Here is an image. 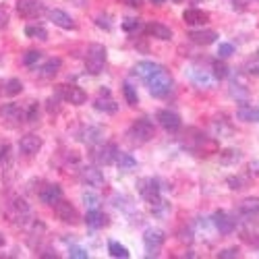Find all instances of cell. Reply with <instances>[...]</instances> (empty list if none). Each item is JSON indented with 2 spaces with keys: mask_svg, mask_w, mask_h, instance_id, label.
I'll list each match as a JSON object with an SVG mask.
<instances>
[{
  "mask_svg": "<svg viewBox=\"0 0 259 259\" xmlns=\"http://www.w3.org/2000/svg\"><path fill=\"white\" fill-rule=\"evenodd\" d=\"M236 255H239V249H236V247H232V249H224V251L218 253L220 259H230V257H236Z\"/></svg>",
  "mask_w": 259,
  "mask_h": 259,
  "instance_id": "cell-41",
  "label": "cell"
},
{
  "mask_svg": "<svg viewBox=\"0 0 259 259\" xmlns=\"http://www.w3.org/2000/svg\"><path fill=\"white\" fill-rule=\"evenodd\" d=\"M211 222H213V226L218 228L222 234H230L234 228H236V222H234V218L228 213V211H224V209H218L213 213V218H211Z\"/></svg>",
  "mask_w": 259,
  "mask_h": 259,
  "instance_id": "cell-13",
  "label": "cell"
},
{
  "mask_svg": "<svg viewBox=\"0 0 259 259\" xmlns=\"http://www.w3.org/2000/svg\"><path fill=\"white\" fill-rule=\"evenodd\" d=\"M158 120L168 133H177L181 128V116L177 112H172V110H160L158 112Z\"/></svg>",
  "mask_w": 259,
  "mask_h": 259,
  "instance_id": "cell-19",
  "label": "cell"
},
{
  "mask_svg": "<svg viewBox=\"0 0 259 259\" xmlns=\"http://www.w3.org/2000/svg\"><path fill=\"white\" fill-rule=\"evenodd\" d=\"M39 58H41V52L39 50H29V52H25L23 62H25V67H33V64L39 62Z\"/></svg>",
  "mask_w": 259,
  "mask_h": 259,
  "instance_id": "cell-35",
  "label": "cell"
},
{
  "mask_svg": "<svg viewBox=\"0 0 259 259\" xmlns=\"http://www.w3.org/2000/svg\"><path fill=\"white\" fill-rule=\"evenodd\" d=\"M234 54V46L232 44H222L220 46V56L222 58H228V56H232Z\"/></svg>",
  "mask_w": 259,
  "mask_h": 259,
  "instance_id": "cell-42",
  "label": "cell"
},
{
  "mask_svg": "<svg viewBox=\"0 0 259 259\" xmlns=\"http://www.w3.org/2000/svg\"><path fill=\"white\" fill-rule=\"evenodd\" d=\"M46 15H48V19L52 21L56 27H60V29H75V21H73V17L67 15L64 11H60V9H50Z\"/></svg>",
  "mask_w": 259,
  "mask_h": 259,
  "instance_id": "cell-17",
  "label": "cell"
},
{
  "mask_svg": "<svg viewBox=\"0 0 259 259\" xmlns=\"http://www.w3.org/2000/svg\"><path fill=\"white\" fill-rule=\"evenodd\" d=\"M60 199H62V189L58 185H44L41 187V191H39V201L41 203L54 207Z\"/></svg>",
  "mask_w": 259,
  "mask_h": 259,
  "instance_id": "cell-15",
  "label": "cell"
},
{
  "mask_svg": "<svg viewBox=\"0 0 259 259\" xmlns=\"http://www.w3.org/2000/svg\"><path fill=\"white\" fill-rule=\"evenodd\" d=\"M183 21L191 27H201L209 21V15L205 11H201V9H187L183 13Z\"/></svg>",
  "mask_w": 259,
  "mask_h": 259,
  "instance_id": "cell-18",
  "label": "cell"
},
{
  "mask_svg": "<svg viewBox=\"0 0 259 259\" xmlns=\"http://www.w3.org/2000/svg\"><path fill=\"white\" fill-rule=\"evenodd\" d=\"M83 201H85V205H88L90 209H94V207L100 205V197L94 195V193H83Z\"/></svg>",
  "mask_w": 259,
  "mask_h": 259,
  "instance_id": "cell-37",
  "label": "cell"
},
{
  "mask_svg": "<svg viewBox=\"0 0 259 259\" xmlns=\"http://www.w3.org/2000/svg\"><path fill=\"white\" fill-rule=\"evenodd\" d=\"M108 253H110L112 257H120V259H126L128 257V249L116 241H110L108 243Z\"/></svg>",
  "mask_w": 259,
  "mask_h": 259,
  "instance_id": "cell-32",
  "label": "cell"
},
{
  "mask_svg": "<svg viewBox=\"0 0 259 259\" xmlns=\"http://www.w3.org/2000/svg\"><path fill=\"white\" fill-rule=\"evenodd\" d=\"M145 83H147L149 94H152L154 98H166V96L172 94V90H175V79H172V75L166 69H160L156 75H152Z\"/></svg>",
  "mask_w": 259,
  "mask_h": 259,
  "instance_id": "cell-1",
  "label": "cell"
},
{
  "mask_svg": "<svg viewBox=\"0 0 259 259\" xmlns=\"http://www.w3.org/2000/svg\"><path fill=\"white\" fill-rule=\"evenodd\" d=\"M60 67H62V60L60 58H50L48 62H44V67L39 69V77L41 79H52V77L58 75Z\"/></svg>",
  "mask_w": 259,
  "mask_h": 259,
  "instance_id": "cell-26",
  "label": "cell"
},
{
  "mask_svg": "<svg viewBox=\"0 0 259 259\" xmlns=\"http://www.w3.org/2000/svg\"><path fill=\"white\" fill-rule=\"evenodd\" d=\"M7 215L9 220L17 226H25V224H31L33 222V215H31V207L27 205L25 199H13L9 203V209H7Z\"/></svg>",
  "mask_w": 259,
  "mask_h": 259,
  "instance_id": "cell-3",
  "label": "cell"
},
{
  "mask_svg": "<svg viewBox=\"0 0 259 259\" xmlns=\"http://www.w3.org/2000/svg\"><path fill=\"white\" fill-rule=\"evenodd\" d=\"M152 3H154V5H158V7H160V5H164V3H166V0H152Z\"/></svg>",
  "mask_w": 259,
  "mask_h": 259,
  "instance_id": "cell-48",
  "label": "cell"
},
{
  "mask_svg": "<svg viewBox=\"0 0 259 259\" xmlns=\"http://www.w3.org/2000/svg\"><path fill=\"white\" fill-rule=\"evenodd\" d=\"M137 189L141 193V197L149 203V205H160L162 203V195H160V185L156 179H141L137 183Z\"/></svg>",
  "mask_w": 259,
  "mask_h": 259,
  "instance_id": "cell-5",
  "label": "cell"
},
{
  "mask_svg": "<svg viewBox=\"0 0 259 259\" xmlns=\"http://www.w3.org/2000/svg\"><path fill=\"white\" fill-rule=\"evenodd\" d=\"M189 79L195 88H201V90H209L213 83V75L207 73L205 69H189Z\"/></svg>",
  "mask_w": 259,
  "mask_h": 259,
  "instance_id": "cell-16",
  "label": "cell"
},
{
  "mask_svg": "<svg viewBox=\"0 0 259 259\" xmlns=\"http://www.w3.org/2000/svg\"><path fill=\"white\" fill-rule=\"evenodd\" d=\"M21 92H23V83H21L19 79L7 81V90H5L7 96H17V94H21Z\"/></svg>",
  "mask_w": 259,
  "mask_h": 259,
  "instance_id": "cell-34",
  "label": "cell"
},
{
  "mask_svg": "<svg viewBox=\"0 0 259 259\" xmlns=\"http://www.w3.org/2000/svg\"><path fill=\"white\" fill-rule=\"evenodd\" d=\"M25 35L33 37V39H46L48 31H46V27H41V25H27L25 27Z\"/></svg>",
  "mask_w": 259,
  "mask_h": 259,
  "instance_id": "cell-33",
  "label": "cell"
},
{
  "mask_svg": "<svg viewBox=\"0 0 259 259\" xmlns=\"http://www.w3.org/2000/svg\"><path fill=\"white\" fill-rule=\"evenodd\" d=\"M60 96H62L64 102H69L73 106H83L85 102H88V94H85L81 88H77V85H71V83L62 85V88H60Z\"/></svg>",
  "mask_w": 259,
  "mask_h": 259,
  "instance_id": "cell-11",
  "label": "cell"
},
{
  "mask_svg": "<svg viewBox=\"0 0 259 259\" xmlns=\"http://www.w3.org/2000/svg\"><path fill=\"white\" fill-rule=\"evenodd\" d=\"M236 116L243 122H259V110L253 106H241L239 110H236Z\"/></svg>",
  "mask_w": 259,
  "mask_h": 259,
  "instance_id": "cell-28",
  "label": "cell"
},
{
  "mask_svg": "<svg viewBox=\"0 0 259 259\" xmlns=\"http://www.w3.org/2000/svg\"><path fill=\"white\" fill-rule=\"evenodd\" d=\"M41 137L33 135V133H27L19 139V149H21V154H25V156H35L39 154V149H41Z\"/></svg>",
  "mask_w": 259,
  "mask_h": 259,
  "instance_id": "cell-12",
  "label": "cell"
},
{
  "mask_svg": "<svg viewBox=\"0 0 259 259\" xmlns=\"http://www.w3.org/2000/svg\"><path fill=\"white\" fill-rule=\"evenodd\" d=\"M41 257H58L54 251H48V253H44V255H41Z\"/></svg>",
  "mask_w": 259,
  "mask_h": 259,
  "instance_id": "cell-47",
  "label": "cell"
},
{
  "mask_svg": "<svg viewBox=\"0 0 259 259\" xmlns=\"http://www.w3.org/2000/svg\"><path fill=\"white\" fill-rule=\"evenodd\" d=\"M239 158H241V156H239V152H236V149H226L224 156H222V162H224V164H230V162H236Z\"/></svg>",
  "mask_w": 259,
  "mask_h": 259,
  "instance_id": "cell-38",
  "label": "cell"
},
{
  "mask_svg": "<svg viewBox=\"0 0 259 259\" xmlns=\"http://www.w3.org/2000/svg\"><path fill=\"white\" fill-rule=\"evenodd\" d=\"M0 116H3L7 126L15 128V126H19L21 122L25 120V110L21 106H17V104H7V106L0 108Z\"/></svg>",
  "mask_w": 259,
  "mask_h": 259,
  "instance_id": "cell-9",
  "label": "cell"
},
{
  "mask_svg": "<svg viewBox=\"0 0 259 259\" xmlns=\"http://www.w3.org/2000/svg\"><path fill=\"white\" fill-rule=\"evenodd\" d=\"M145 31L152 35V37H158V39H164V41H170L172 39V29L170 27H166V25H162V23H149L147 27H145Z\"/></svg>",
  "mask_w": 259,
  "mask_h": 259,
  "instance_id": "cell-25",
  "label": "cell"
},
{
  "mask_svg": "<svg viewBox=\"0 0 259 259\" xmlns=\"http://www.w3.org/2000/svg\"><path fill=\"white\" fill-rule=\"evenodd\" d=\"M81 181L88 187H102L104 185V175L98 166H83L81 168Z\"/></svg>",
  "mask_w": 259,
  "mask_h": 259,
  "instance_id": "cell-14",
  "label": "cell"
},
{
  "mask_svg": "<svg viewBox=\"0 0 259 259\" xmlns=\"http://www.w3.org/2000/svg\"><path fill=\"white\" fill-rule=\"evenodd\" d=\"M118 154V147L114 143H98L94 145L92 152V160L98 166H106V164H114V158Z\"/></svg>",
  "mask_w": 259,
  "mask_h": 259,
  "instance_id": "cell-6",
  "label": "cell"
},
{
  "mask_svg": "<svg viewBox=\"0 0 259 259\" xmlns=\"http://www.w3.org/2000/svg\"><path fill=\"white\" fill-rule=\"evenodd\" d=\"M37 118H39V106H37V102H31L29 108H27V112H25V120L35 122Z\"/></svg>",
  "mask_w": 259,
  "mask_h": 259,
  "instance_id": "cell-36",
  "label": "cell"
},
{
  "mask_svg": "<svg viewBox=\"0 0 259 259\" xmlns=\"http://www.w3.org/2000/svg\"><path fill=\"white\" fill-rule=\"evenodd\" d=\"M96 110L108 112V114H114L118 110V104L112 100V96H110L108 90H102V94L96 98Z\"/></svg>",
  "mask_w": 259,
  "mask_h": 259,
  "instance_id": "cell-20",
  "label": "cell"
},
{
  "mask_svg": "<svg viewBox=\"0 0 259 259\" xmlns=\"http://www.w3.org/2000/svg\"><path fill=\"white\" fill-rule=\"evenodd\" d=\"M239 211L247 218H253V215H259V197H249L239 205Z\"/></svg>",
  "mask_w": 259,
  "mask_h": 259,
  "instance_id": "cell-27",
  "label": "cell"
},
{
  "mask_svg": "<svg viewBox=\"0 0 259 259\" xmlns=\"http://www.w3.org/2000/svg\"><path fill=\"white\" fill-rule=\"evenodd\" d=\"M7 23H9V13L5 7H0V27H7Z\"/></svg>",
  "mask_w": 259,
  "mask_h": 259,
  "instance_id": "cell-43",
  "label": "cell"
},
{
  "mask_svg": "<svg viewBox=\"0 0 259 259\" xmlns=\"http://www.w3.org/2000/svg\"><path fill=\"white\" fill-rule=\"evenodd\" d=\"M106 19H108V17H104V15H102V17H98V19H96V23H98V25H102L104 29H110V23H106Z\"/></svg>",
  "mask_w": 259,
  "mask_h": 259,
  "instance_id": "cell-45",
  "label": "cell"
},
{
  "mask_svg": "<svg viewBox=\"0 0 259 259\" xmlns=\"http://www.w3.org/2000/svg\"><path fill=\"white\" fill-rule=\"evenodd\" d=\"M85 224L92 226V228H106L110 224V218H108L104 211H100V207H94L85 213Z\"/></svg>",
  "mask_w": 259,
  "mask_h": 259,
  "instance_id": "cell-21",
  "label": "cell"
},
{
  "mask_svg": "<svg viewBox=\"0 0 259 259\" xmlns=\"http://www.w3.org/2000/svg\"><path fill=\"white\" fill-rule=\"evenodd\" d=\"M172 3H183V0H172Z\"/></svg>",
  "mask_w": 259,
  "mask_h": 259,
  "instance_id": "cell-50",
  "label": "cell"
},
{
  "mask_svg": "<svg viewBox=\"0 0 259 259\" xmlns=\"http://www.w3.org/2000/svg\"><path fill=\"white\" fill-rule=\"evenodd\" d=\"M122 94H124V100H126V104H131V106H137L139 104V96H137V90L133 88L128 81H124V85H122Z\"/></svg>",
  "mask_w": 259,
  "mask_h": 259,
  "instance_id": "cell-31",
  "label": "cell"
},
{
  "mask_svg": "<svg viewBox=\"0 0 259 259\" xmlns=\"http://www.w3.org/2000/svg\"><path fill=\"white\" fill-rule=\"evenodd\" d=\"M193 44H199V46H209L218 39V33L215 31H209V29H197V31H189L187 35Z\"/></svg>",
  "mask_w": 259,
  "mask_h": 259,
  "instance_id": "cell-23",
  "label": "cell"
},
{
  "mask_svg": "<svg viewBox=\"0 0 259 259\" xmlns=\"http://www.w3.org/2000/svg\"><path fill=\"white\" fill-rule=\"evenodd\" d=\"M126 135H128V139H133L137 143H147V141H152L156 137V126L147 118H137L131 124V128H128Z\"/></svg>",
  "mask_w": 259,
  "mask_h": 259,
  "instance_id": "cell-4",
  "label": "cell"
},
{
  "mask_svg": "<svg viewBox=\"0 0 259 259\" xmlns=\"http://www.w3.org/2000/svg\"><path fill=\"white\" fill-rule=\"evenodd\" d=\"M106 60H108V50L104 44H92L85 54V69L90 75H100L106 69Z\"/></svg>",
  "mask_w": 259,
  "mask_h": 259,
  "instance_id": "cell-2",
  "label": "cell"
},
{
  "mask_svg": "<svg viewBox=\"0 0 259 259\" xmlns=\"http://www.w3.org/2000/svg\"><path fill=\"white\" fill-rule=\"evenodd\" d=\"M143 243H145L147 257H158L160 251H162V245H164V232L158 230V228H149V230H145Z\"/></svg>",
  "mask_w": 259,
  "mask_h": 259,
  "instance_id": "cell-8",
  "label": "cell"
},
{
  "mask_svg": "<svg viewBox=\"0 0 259 259\" xmlns=\"http://www.w3.org/2000/svg\"><path fill=\"white\" fill-rule=\"evenodd\" d=\"M3 245H5V236H3V234H0V247H3Z\"/></svg>",
  "mask_w": 259,
  "mask_h": 259,
  "instance_id": "cell-49",
  "label": "cell"
},
{
  "mask_svg": "<svg viewBox=\"0 0 259 259\" xmlns=\"http://www.w3.org/2000/svg\"><path fill=\"white\" fill-rule=\"evenodd\" d=\"M69 255H71L73 259H88V257H90V255H88V251H85L83 247H73Z\"/></svg>",
  "mask_w": 259,
  "mask_h": 259,
  "instance_id": "cell-39",
  "label": "cell"
},
{
  "mask_svg": "<svg viewBox=\"0 0 259 259\" xmlns=\"http://www.w3.org/2000/svg\"><path fill=\"white\" fill-rule=\"evenodd\" d=\"M54 213H56V218H58L60 222H64V224L75 226V224L81 222L79 211H77L75 205H73L71 201H67V199H60V201L54 205Z\"/></svg>",
  "mask_w": 259,
  "mask_h": 259,
  "instance_id": "cell-7",
  "label": "cell"
},
{
  "mask_svg": "<svg viewBox=\"0 0 259 259\" xmlns=\"http://www.w3.org/2000/svg\"><path fill=\"white\" fill-rule=\"evenodd\" d=\"M17 15L23 17V19H35L44 13V5H41V0H17Z\"/></svg>",
  "mask_w": 259,
  "mask_h": 259,
  "instance_id": "cell-10",
  "label": "cell"
},
{
  "mask_svg": "<svg viewBox=\"0 0 259 259\" xmlns=\"http://www.w3.org/2000/svg\"><path fill=\"white\" fill-rule=\"evenodd\" d=\"M102 135H104V128L102 126H85L81 131V141L88 143V145H98L102 143Z\"/></svg>",
  "mask_w": 259,
  "mask_h": 259,
  "instance_id": "cell-24",
  "label": "cell"
},
{
  "mask_svg": "<svg viewBox=\"0 0 259 259\" xmlns=\"http://www.w3.org/2000/svg\"><path fill=\"white\" fill-rule=\"evenodd\" d=\"M228 185H230V189H236V191H239V189H243L239 179H228Z\"/></svg>",
  "mask_w": 259,
  "mask_h": 259,
  "instance_id": "cell-46",
  "label": "cell"
},
{
  "mask_svg": "<svg viewBox=\"0 0 259 259\" xmlns=\"http://www.w3.org/2000/svg\"><path fill=\"white\" fill-rule=\"evenodd\" d=\"M228 73H230V69H228V64L224 60H213L211 62V75L215 79H226Z\"/></svg>",
  "mask_w": 259,
  "mask_h": 259,
  "instance_id": "cell-30",
  "label": "cell"
},
{
  "mask_svg": "<svg viewBox=\"0 0 259 259\" xmlns=\"http://www.w3.org/2000/svg\"><path fill=\"white\" fill-rule=\"evenodd\" d=\"M126 7H133V9H141L143 7V0H122Z\"/></svg>",
  "mask_w": 259,
  "mask_h": 259,
  "instance_id": "cell-44",
  "label": "cell"
},
{
  "mask_svg": "<svg viewBox=\"0 0 259 259\" xmlns=\"http://www.w3.org/2000/svg\"><path fill=\"white\" fill-rule=\"evenodd\" d=\"M137 27H139V21L137 19H126L124 23H122V29L124 31H135Z\"/></svg>",
  "mask_w": 259,
  "mask_h": 259,
  "instance_id": "cell-40",
  "label": "cell"
},
{
  "mask_svg": "<svg viewBox=\"0 0 259 259\" xmlns=\"http://www.w3.org/2000/svg\"><path fill=\"white\" fill-rule=\"evenodd\" d=\"M162 67L158 62H152V60H141V62H137L135 64V69H133V73L139 77V79H143V81H147L152 75H156L158 71H160Z\"/></svg>",
  "mask_w": 259,
  "mask_h": 259,
  "instance_id": "cell-22",
  "label": "cell"
},
{
  "mask_svg": "<svg viewBox=\"0 0 259 259\" xmlns=\"http://www.w3.org/2000/svg\"><path fill=\"white\" fill-rule=\"evenodd\" d=\"M114 164L120 168V170H133L135 166H137V160L131 156V154H116V158H114Z\"/></svg>",
  "mask_w": 259,
  "mask_h": 259,
  "instance_id": "cell-29",
  "label": "cell"
}]
</instances>
